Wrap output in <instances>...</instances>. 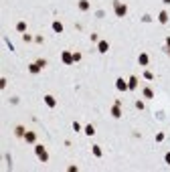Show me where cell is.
<instances>
[{"label": "cell", "instance_id": "6da1fadb", "mask_svg": "<svg viewBox=\"0 0 170 172\" xmlns=\"http://www.w3.org/2000/svg\"><path fill=\"white\" fill-rule=\"evenodd\" d=\"M113 12H116L118 18H124V16L128 14V6L124 2H120V0H113Z\"/></svg>", "mask_w": 170, "mask_h": 172}, {"label": "cell", "instance_id": "7a4b0ae2", "mask_svg": "<svg viewBox=\"0 0 170 172\" xmlns=\"http://www.w3.org/2000/svg\"><path fill=\"white\" fill-rule=\"evenodd\" d=\"M35 154H37V158H39L41 162H47V160H49V152H47V148H45V146H41V144L35 146Z\"/></svg>", "mask_w": 170, "mask_h": 172}, {"label": "cell", "instance_id": "3957f363", "mask_svg": "<svg viewBox=\"0 0 170 172\" xmlns=\"http://www.w3.org/2000/svg\"><path fill=\"white\" fill-rule=\"evenodd\" d=\"M61 59H63V63H65V65H73V53H69V51H63Z\"/></svg>", "mask_w": 170, "mask_h": 172}, {"label": "cell", "instance_id": "277c9868", "mask_svg": "<svg viewBox=\"0 0 170 172\" xmlns=\"http://www.w3.org/2000/svg\"><path fill=\"white\" fill-rule=\"evenodd\" d=\"M24 140H27V144H35V142H37V132L27 130V134H24Z\"/></svg>", "mask_w": 170, "mask_h": 172}, {"label": "cell", "instance_id": "5b68a950", "mask_svg": "<svg viewBox=\"0 0 170 172\" xmlns=\"http://www.w3.org/2000/svg\"><path fill=\"white\" fill-rule=\"evenodd\" d=\"M136 87H138V77H136V75H132L130 79H128V89H130V91H134Z\"/></svg>", "mask_w": 170, "mask_h": 172}, {"label": "cell", "instance_id": "8992f818", "mask_svg": "<svg viewBox=\"0 0 170 172\" xmlns=\"http://www.w3.org/2000/svg\"><path fill=\"white\" fill-rule=\"evenodd\" d=\"M42 71V67L39 65V63H31V65H28V73H32V75H37V73H41Z\"/></svg>", "mask_w": 170, "mask_h": 172}, {"label": "cell", "instance_id": "52a82bcc", "mask_svg": "<svg viewBox=\"0 0 170 172\" xmlns=\"http://www.w3.org/2000/svg\"><path fill=\"white\" fill-rule=\"evenodd\" d=\"M109 114H112V118H122V109H120V103H113V107H112V111H109Z\"/></svg>", "mask_w": 170, "mask_h": 172}, {"label": "cell", "instance_id": "ba28073f", "mask_svg": "<svg viewBox=\"0 0 170 172\" xmlns=\"http://www.w3.org/2000/svg\"><path fill=\"white\" fill-rule=\"evenodd\" d=\"M97 51H99V53H108L109 51V43L108 41H99L97 43Z\"/></svg>", "mask_w": 170, "mask_h": 172}, {"label": "cell", "instance_id": "9c48e42d", "mask_svg": "<svg viewBox=\"0 0 170 172\" xmlns=\"http://www.w3.org/2000/svg\"><path fill=\"white\" fill-rule=\"evenodd\" d=\"M148 61H150V57H148L146 53H140V55H138V63H140L142 67H146V65H148Z\"/></svg>", "mask_w": 170, "mask_h": 172}, {"label": "cell", "instance_id": "30bf717a", "mask_svg": "<svg viewBox=\"0 0 170 172\" xmlns=\"http://www.w3.org/2000/svg\"><path fill=\"white\" fill-rule=\"evenodd\" d=\"M42 99H45V103H47L49 107H55V105H57V99H55L53 95H49V93H47V95L42 97Z\"/></svg>", "mask_w": 170, "mask_h": 172}, {"label": "cell", "instance_id": "8fae6325", "mask_svg": "<svg viewBox=\"0 0 170 172\" xmlns=\"http://www.w3.org/2000/svg\"><path fill=\"white\" fill-rule=\"evenodd\" d=\"M116 87L120 89V91H128V81H124V79L120 77V79L116 81Z\"/></svg>", "mask_w": 170, "mask_h": 172}, {"label": "cell", "instance_id": "7c38bea8", "mask_svg": "<svg viewBox=\"0 0 170 172\" xmlns=\"http://www.w3.org/2000/svg\"><path fill=\"white\" fill-rule=\"evenodd\" d=\"M158 23H160V24H166V23H168V12H166V10H162V12L158 14Z\"/></svg>", "mask_w": 170, "mask_h": 172}, {"label": "cell", "instance_id": "4fadbf2b", "mask_svg": "<svg viewBox=\"0 0 170 172\" xmlns=\"http://www.w3.org/2000/svg\"><path fill=\"white\" fill-rule=\"evenodd\" d=\"M79 10H83V12H87L89 10V0H79Z\"/></svg>", "mask_w": 170, "mask_h": 172}, {"label": "cell", "instance_id": "5bb4252c", "mask_svg": "<svg viewBox=\"0 0 170 172\" xmlns=\"http://www.w3.org/2000/svg\"><path fill=\"white\" fill-rule=\"evenodd\" d=\"M24 134H27V130H24L22 126H16V128H14V136H18V138H24Z\"/></svg>", "mask_w": 170, "mask_h": 172}, {"label": "cell", "instance_id": "9a60e30c", "mask_svg": "<svg viewBox=\"0 0 170 172\" xmlns=\"http://www.w3.org/2000/svg\"><path fill=\"white\" fill-rule=\"evenodd\" d=\"M16 31L18 33H27V23H24V20H18V23H16Z\"/></svg>", "mask_w": 170, "mask_h": 172}, {"label": "cell", "instance_id": "2e32d148", "mask_svg": "<svg viewBox=\"0 0 170 172\" xmlns=\"http://www.w3.org/2000/svg\"><path fill=\"white\" fill-rule=\"evenodd\" d=\"M91 152H93V156H95V158H101V154H103V152H101V146H91Z\"/></svg>", "mask_w": 170, "mask_h": 172}, {"label": "cell", "instance_id": "e0dca14e", "mask_svg": "<svg viewBox=\"0 0 170 172\" xmlns=\"http://www.w3.org/2000/svg\"><path fill=\"white\" fill-rule=\"evenodd\" d=\"M144 97H146V99H152V97H154V91H152V89L150 87H144Z\"/></svg>", "mask_w": 170, "mask_h": 172}, {"label": "cell", "instance_id": "ac0fdd59", "mask_svg": "<svg viewBox=\"0 0 170 172\" xmlns=\"http://www.w3.org/2000/svg\"><path fill=\"white\" fill-rule=\"evenodd\" d=\"M53 31H55V33H63V23L55 20V23H53Z\"/></svg>", "mask_w": 170, "mask_h": 172}, {"label": "cell", "instance_id": "d6986e66", "mask_svg": "<svg viewBox=\"0 0 170 172\" xmlns=\"http://www.w3.org/2000/svg\"><path fill=\"white\" fill-rule=\"evenodd\" d=\"M85 134H87V136H93V134H95V128H93L91 124H89V126H85Z\"/></svg>", "mask_w": 170, "mask_h": 172}, {"label": "cell", "instance_id": "ffe728a7", "mask_svg": "<svg viewBox=\"0 0 170 172\" xmlns=\"http://www.w3.org/2000/svg\"><path fill=\"white\" fill-rule=\"evenodd\" d=\"M77 61H81V53H73V63H77Z\"/></svg>", "mask_w": 170, "mask_h": 172}, {"label": "cell", "instance_id": "44dd1931", "mask_svg": "<svg viewBox=\"0 0 170 172\" xmlns=\"http://www.w3.org/2000/svg\"><path fill=\"white\" fill-rule=\"evenodd\" d=\"M144 77H146V79H148V81H152V79H154V75H152V73H150V71H146V73H144Z\"/></svg>", "mask_w": 170, "mask_h": 172}, {"label": "cell", "instance_id": "7402d4cb", "mask_svg": "<svg viewBox=\"0 0 170 172\" xmlns=\"http://www.w3.org/2000/svg\"><path fill=\"white\" fill-rule=\"evenodd\" d=\"M73 130L79 132V130H81V124H79V122H73Z\"/></svg>", "mask_w": 170, "mask_h": 172}, {"label": "cell", "instance_id": "603a6c76", "mask_svg": "<svg viewBox=\"0 0 170 172\" xmlns=\"http://www.w3.org/2000/svg\"><path fill=\"white\" fill-rule=\"evenodd\" d=\"M37 63H39V65H41L42 69H45V67H47V61H45V59H37Z\"/></svg>", "mask_w": 170, "mask_h": 172}, {"label": "cell", "instance_id": "cb8c5ba5", "mask_svg": "<svg viewBox=\"0 0 170 172\" xmlns=\"http://www.w3.org/2000/svg\"><path fill=\"white\" fill-rule=\"evenodd\" d=\"M164 140V134H162V132H160V134H156V142H162Z\"/></svg>", "mask_w": 170, "mask_h": 172}, {"label": "cell", "instance_id": "d4e9b609", "mask_svg": "<svg viewBox=\"0 0 170 172\" xmlns=\"http://www.w3.org/2000/svg\"><path fill=\"white\" fill-rule=\"evenodd\" d=\"M4 87H6V79L2 77V79H0V89H4Z\"/></svg>", "mask_w": 170, "mask_h": 172}, {"label": "cell", "instance_id": "484cf974", "mask_svg": "<svg viewBox=\"0 0 170 172\" xmlns=\"http://www.w3.org/2000/svg\"><path fill=\"white\" fill-rule=\"evenodd\" d=\"M164 162H166V164L170 166V152H166V156H164Z\"/></svg>", "mask_w": 170, "mask_h": 172}, {"label": "cell", "instance_id": "4316f807", "mask_svg": "<svg viewBox=\"0 0 170 172\" xmlns=\"http://www.w3.org/2000/svg\"><path fill=\"white\" fill-rule=\"evenodd\" d=\"M166 45H168V55H170V37L166 38Z\"/></svg>", "mask_w": 170, "mask_h": 172}, {"label": "cell", "instance_id": "83f0119b", "mask_svg": "<svg viewBox=\"0 0 170 172\" xmlns=\"http://www.w3.org/2000/svg\"><path fill=\"white\" fill-rule=\"evenodd\" d=\"M162 2H164V4H170V0H162Z\"/></svg>", "mask_w": 170, "mask_h": 172}]
</instances>
